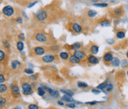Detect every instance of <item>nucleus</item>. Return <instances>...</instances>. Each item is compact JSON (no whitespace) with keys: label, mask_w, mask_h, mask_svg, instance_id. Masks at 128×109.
Segmentation results:
<instances>
[{"label":"nucleus","mask_w":128,"mask_h":109,"mask_svg":"<svg viewBox=\"0 0 128 109\" xmlns=\"http://www.w3.org/2000/svg\"><path fill=\"white\" fill-rule=\"evenodd\" d=\"M22 88L23 93L25 95H31L33 92L31 85L28 82H23L22 85Z\"/></svg>","instance_id":"1"},{"label":"nucleus","mask_w":128,"mask_h":109,"mask_svg":"<svg viewBox=\"0 0 128 109\" xmlns=\"http://www.w3.org/2000/svg\"><path fill=\"white\" fill-rule=\"evenodd\" d=\"M112 15H113V17H123V16L124 15V8L120 6V7H117V8H114L112 10Z\"/></svg>","instance_id":"2"},{"label":"nucleus","mask_w":128,"mask_h":109,"mask_svg":"<svg viewBox=\"0 0 128 109\" xmlns=\"http://www.w3.org/2000/svg\"><path fill=\"white\" fill-rule=\"evenodd\" d=\"M47 17H48L47 12L45 10H39L36 14V18L39 21H44L47 19Z\"/></svg>","instance_id":"3"},{"label":"nucleus","mask_w":128,"mask_h":109,"mask_svg":"<svg viewBox=\"0 0 128 109\" xmlns=\"http://www.w3.org/2000/svg\"><path fill=\"white\" fill-rule=\"evenodd\" d=\"M2 13L5 16L9 17H11V16L14 13V9L10 5H6L3 8Z\"/></svg>","instance_id":"4"},{"label":"nucleus","mask_w":128,"mask_h":109,"mask_svg":"<svg viewBox=\"0 0 128 109\" xmlns=\"http://www.w3.org/2000/svg\"><path fill=\"white\" fill-rule=\"evenodd\" d=\"M36 39L40 42H47L48 40V38H47V35L42 34V33H38L36 35Z\"/></svg>","instance_id":"5"},{"label":"nucleus","mask_w":128,"mask_h":109,"mask_svg":"<svg viewBox=\"0 0 128 109\" xmlns=\"http://www.w3.org/2000/svg\"><path fill=\"white\" fill-rule=\"evenodd\" d=\"M112 59H113V56H112V54L110 52L106 53L104 55V57H103V60L106 64H108V63H110V62H111Z\"/></svg>","instance_id":"6"},{"label":"nucleus","mask_w":128,"mask_h":109,"mask_svg":"<svg viewBox=\"0 0 128 109\" xmlns=\"http://www.w3.org/2000/svg\"><path fill=\"white\" fill-rule=\"evenodd\" d=\"M33 52L34 54L37 55V56H41L42 54H44L45 51L43 48H41V47H36L33 49Z\"/></svg>","instance_id":"7"},{"label":"nucleus","mask_w":128,"mask_h":109,"mask_svg":"<svg viewBox=\"0 0 128 109\" xmlns=\"http://www.w3.org/2000/svg\"><path fill=\"white\" fill-rule=\"evenodd\" d=\"M55 59V56L50 54L48 55H45V56H43L41 58V60L44 62H47V63H50V62H52L53 60Z\"/></svg>","instance_id":"8"},{"label":"nucleus","mask_w":128,"mask_h":109,"mask_svg":"<svg viewBox=\"0 0 128 109\" xmlns=\"http://www.w3.org/2000/svg\"><path fill=\"white\" fill-rule=\"evenodd\" d=\"M74 55L78 58L80 60H82L84 59L85 57V54L84 53V51H79V50H76L74 53Z\"/></svg>","instance_id":"9"},{"label":"nucleus","mask_w":128,"mask_h":109,"mask_svg":"<svg viewBox=\"0 0 128 109\" xmlns=\"http://www.w3.org/2000/svg\"><path fill=\"white\" fill-rule=\"evenodd\" d=\"M72 29L73 30L74 32L76 33V34L80 33L81 31L82 30V27H81V26L77 24V23H73V24L72 25Z\"/></svg>","instance_id":"10"},{"label":"nucleus","mask_w":128,"mask_h":109,"mask_svg":"<svg viewBox=\"0 0 128 109\" xmlns=\"http://www.w3.org/2000/svg\"><path fill=\"white\" fill-rule=\"evenodd\" d=\"M88 62H89L90 64L92 65H95V64H98V59L93 56H90L88 59Z\"/></svg>","instance_id":"11"},{"label":"nucleus","mask_w":128,"mask_h":109,"mask_svg":"<svg viewBox=\"0 0 128 109\" xmlns=\"http://www.w3.org/2000/svg\"><path fill=\"white\" fill-rule=\"evenodd\" d=\"M11 93H13V95H15V96L19 95L20 92H19V87L16 86V85L12 86V88H11Z\"/></svg>","instance_id":"12"},{"label":"nucleus","mask_w":128,"mask_h":109,"mask_svg":"<svg viewBox=\"0 0 128 109\" xmlns=\"http://www.w3.org/2000/svg\"><path fill=\"white\" fill-rule=\"evenodd\" d=\"M48 91L49 93L50 94V96H52L53 97H54V98H58L59 97V93L58 91H54L53 89H50V88H48Z\"/></svg>","instance_id":"13"},{"label":"nucleus","mask_w":128,"mask_h":109,"mask_svg":"<svg viewBox=\"0 0 128 109\" xmlns=\"http://www.w3.org/2000/svg\"><path fill=\"white\" fill-rule=\"evenodd\" d=\"M70 62H71V63H73V64H79V63H80L81 60L79 59H78L74 55V56H71L70 57Z\"/></svg>","instance_id":"14"},{"label":"nucleus","mask_w":128,"mask_h":109,"mask_svg":"<svg viewBox=\"0 0 128 109\" xmlns=\"http://www.w3.org/2000/svg\"><path fill=\"white\" fill-rule=\"evenodd\" d=\"M99 25L103 27H107L110 25V21L107 19H102L101 21H99Z\"/></svg>","instance_id":"15"},{"label":"nucleus","mask_w":128,"mask_h":109,"mask_svg":"<svg viewBox=\"0 0 128 109\" xmlns=\"http://www.w3.org/2000/svg\"><path fill=\"white\" fill-rule=\"evenodd\" d=\"M111 65H112V66H114V67L119 66V65H120V61H119V59L117 57L113 58L112 60L111 61Z\"/></svg>","instance_id":"16"},{"label":"nucleus","mask_w":128,"mask_h":109,"mask_svg":"<svg viewBox=\"0 0 128 109\" xmlns=\"http://www.w3.org/2000/svg\"><path fill=\"white\" fill-rule=\"evenodd\" d=\"M90 52L93 54H96L98 52V46L93 45L90 47Z\"/></svg>","instance_id":"17"},{"label":"nucleus","mask_w":128,"mask_h":109,"mask_svg":"<svg viewBox=\"0 0 128 109\" xmlns=\"http://www.w3.org/2000/svg\"><path fill=\"white\" fill-rule=\"evenodd\" d=\"M62 100L66 101V102H73V99L71 97V96H69L67 94H65L64 96H63L62 97Z\"/></svg>","instance_id":"18"},{"label":"nucleus","mask_w":128,"mask_h":109,"mask_svg":"<svg viewBox=\"0 0 128 109\" xmlns=\"http://www.w3.org/2000/svg\"><path fill=\"white\" fill-rule=\"evenodd\" d=\"M70 48L73 50H78L81 48V44L79 42H76L74 44H73L72 45H70Z\"/></svg>","instance_id":"19"},{"label":"nucleus","mask_w":128,"mask_h":109,"mask_svg":"<svg viewBox=\"0 0 128 109\" xmlns=\"http://www.w3.org/2000/svg\"><path fill=\"white\" fill-rule=\"evenodd\" d=\"M116 36H117L118 39H124L125 37V33L124 32V31H121V30L118 31V32L116 33Z\"/></svg>","instance_id":"20"},{"label":"nucleus","mask_w":128,"mask_h":109,"mask_svg":"<svg viewBox=\"0 0 128 109\" xmlns=\"http://www.w3.org/2000/svg\"><path fill=\"white\" fill-rule=\"evenodd\" d=\"M88 17H90V18H93V17H95L97 15V12H96V10H90L88 11Z\"/></svg>","instance_id":"21"},{"label":"nucleus","mask_w":128,"mask_h":109,"mask_svg":"<svg viewBox=\"0 0 128 109\" xmlns=\"http://www.w3.org/2000/svg\"><path fill=\"white\" fill-rule=\"evenodd\" d=\"M37 92H38V94L39 95V96H41V97H42V96H44L45 94V90L42 88H38V89H37Z\"/></svg>","instance_id":"22"},{"label":"nucleus","mask_w":128,"mask_h":109,"mask_svg":"<svg viewBox=\"0 0 128 109\" xmlns=\"http://www.w3.org/2000/svg\"><path fill=\"white\" fill-rule=\"evenodd\" d=\"M16 47H17V49H18L19 51H22L23 50V48H24V44H23V42H22V41L18 42Z\"/></svg>","instance_id":"23"},{"label":"nucleus","mask_w":128,"mask_h":109,"mask_svg":"<svg viewBox=\"0 0 128 109\" xmlns=\"http://www.w3.org/2000/svg\"><path fill=\"white\" fill-rule=\"evenodd\" d=\"M60 57H61L62 59L66 60V59H68V57H69V54H68L67 52H62V53L60 54Z\"/></svg>","instance_id":"24"},{"label":"nucleus","mask_w":128,"mask_h":109,"mask_svg":"<svg viewBox=\"0 0 128 109\" xmlns=\"http://www.w3.org/2000/svg\"><path fill=\"white\" fill-rule=\"evenodd\" d=\"M93 5L96 7H99V8H106L108 6L107 3H94Z\"/></svg>","instance_id":"25"},{"label":"nucleus","mask_w":128,"mask_h":109,"mask_svg":"<svg viewBox=\"0 0 128 109\" xmlns=\"http://www.w3.org/2000/svg\"><path fill=\"white\" fill-rule=\"evenodd\" d=\"M107 85V82L102 83V84H100L99 85H98V86H97V89H99V90H104V89H105V88H106Z\"/></svg>","instance_id":"26"},{"label":"nucleus","mask_w":128,"mask_h":109,"mask_svg":"<svg viewBox=\"0 0 128 109\" xmlns=\"http://www.w3.org/2000/svg\"><path fill=\"white\" fill-rule=\"evenodd\" d=\"M6 91H7V86L3 83L1 84V85H0V91H1V93H4Z\"/></svg>","instance_id":"27"},{"label":"nucleus","mask_w":128,"mask_h":109,"mask_svg":"<svg viewBox=\"0 0 128 109\" xmlns=\"http://www.w3.org/2000/svg\"><path fill=\"white\" fill-rule=\"evenodd\" d=\"M18 65H20V63L18 61L16 60V61H13L12 62V68H13V69H16Z\"/></svg>","instance_id":"28"},{"label":"nucleus","mask_w":128,"mask_h":109,"mask_svg":"<svg viewBox=\"0 0 128 109\" xmlns=\"http://www.w3.org/2000/svg\"><path fill=\"white\" fill-rule=\"evenodd\" d=\"M62 92L64 93H65V94H67V95H69V96H71V97L73 95V93L71 91H70V90H62Z\"/></svg>","instance_id":"29"},{"label":"nucleus","mask_w":128,"mask_h":109,"mask_svg":"<svg viewBox=\"0 0 128 109\" xmlns=\"http://www.w3.org/2000/svg\"><path fill=\"white\" fill-rule=\"evenodd\" d=\"M78 86L81 88H87L88 87V85L86 83H84V82H79L78 83Z\"/></svg>","instance_id":"30"},{"label":"nucleus","mask_w":128,"mask_h":109,"mask_svg":"<svg viewBox=\"0 0 128 109\" xmlns=\"http://www.w3.org/2000/svg\"><path fill=\"white\" fill-rule=\"evenodd\" d=\"M5 53H4V51H2V50H1L0 51V61L1 62H2L3 60H4V59H5Z\"/></svg>","instance_id":"31"},{"label":"nucleus","mask_w":128,"mask_h":109,"mask_svg":"<svg viewBox=\"0 0 128 109\" xmlns=\"http://www.w3.org/2000/svg\"><path fill=\"white\" fill-rule=\"evenodd\" d=\"M112 88H113V86H112V84H107L105 89H106L107 91H111L112 90Z\"/></svg>","instance_id":"32"},{"label":"nucleus","mask_w":128,"mask_h":109,"mask_svg":"<svg viewBox=\"0 0 128 109\" xmlns=\"http://www.w3.org/2000/svg\"><path fill=\"white\" fill-rule=\"evenodd\" d=\"M5 102H6L5 99L1 97V99H0V105H1V107H3L5 105Z\"/></svg>","instance_id":"33"},{"label":"nucleus","mask_w":128,"mask_h":109,"mask_svg":"<svg viewBox=\"0 0 128 109\" xmlns=\"http://www.w3.org/2000/svg\"><path fill=\"white\" fill-rule=\"evenodd\" d=\"M28 108L29 109H38L39 108V106L36 105H34V104H31L28 106Z\"/></svg>","instance_id":"34"},{"label":"nucleus","mask_w":128,"mask_h":109,"mask_svg":"<svg viewBox=\"0 0 128 109\" xmlns=\"http://www.w3.org/2000/svg\"><path fill=\"white\" fill-rule=\"evenodd\" d=\"M24 72H25L26 73H28V74H32V73H33V71L32 69H30V68L25 69V70H24Z\"/></svg>","instance_id":"35"},{"label":"nucleus","mask_w":128,"mask_h":109,"mask_svg":"<svg viewBox=\"0 0 128 109\" xmlns=\"http://www.w3.org/2000/svg\"><path fill=\"white\" fill-rule=\"evenodd\" d=\"M0 82H1V84L5 82V77H4V76L2 74L0 75Z\"/></svg>","instance_id":"36"},{"label":"nucleus","mask_w":128,"mask_h":109,"mask_svg":"<svg viewBox=\"0 0 128 109\" xmlns=\"http://www.w3.org/2000/svg\"><path fill=\"white\" fill-rule=\"evenodd\" d=\"M92 92H93V93H96V94H98V93H100V91H99L98 89H97V90H95V89H93V90H92Z\"/></svg>","instance_id":"37"},{"label":"nucleus","mask_w":128,"mask_h":109,"mask_svg":"<svg viewBox=\"0 0 128 109\" xmlns=\"http://www.w3.org/2000/svg\"><path fill=\"white\" fill-rule=\"evenodd\" d=\"M16 21L18 22V23H22V19L21 17H18L16 19Z\"/></svg>","instance_id":"38"},{"label":"nucleus","mask_w":128,"mask_h":109,"mask_svg":"<svg viewBox=\"0 0 128 109\" xmlns=\"http://www.w3.org/2000/svg\"><path fill=\"white\" fill-rule=\"evenodd\" d=\"M67 106L69 108H75V105L74 104H69V105H67Z\"/></svg>","instance_id":"39"},{"label":"nucleus","mask_w":128,"mask_h":109,"mask_svg":"<svg viewBox=\"0 0 128 109\" xmlns=\"http://www.w3.org/2000/svg\"><path fill=\"white\" fill-rule=\"evenodd\" d=\"M36 3H37V2H33V4H31L30 5H28V7H27V8H31L32 6H33V5H36Z\"/></svg>","instance_id":"40"},{"label":"nucleus","mask_w":128,"mask_h":109,"mask_svg":"<svg viewBox=\"0 0 128 109\" xmlns=\"http://www.w3.org/2000/svg\"><path fill=\"white\" fill-rule=\"evenodd\" d=\"M58 104H59V105H64V103H63L62 102H60V101H59V102H58Z\"/></svg>","instance_id":"41"},{"label":"nucleus","mask_w":128,"mask_h":109,"mask_svg":"<svg viewBox=\"0 0 128 109\" xmlns=\"http://www.w3.org/2000/svg\"><path fill=\"white\" fill-rule=\"evenodd\" d=\"M22 14H23V15H24V17H25V18H26V19H27V16H26V15H25V13H24V12H23V13H22Z\"/></svg>","instance_id":"42"},{"label":"nucleus","mask_w":128,"mask_h":109,"mask_svg":"<svg viewBox=\"0 0 128 109\" xmlns=\"http://www.w3.org/2000/svg\"><path fill=\"white\" fill-rule=\"evenodd\" d=\"M126 55H127V59H128V51L127 52V54H126Z\"/></svg>","instance_id":"43"},{"label":"nucleus","mask_w":128,"mask_h":109,"mask_svg":"<svg viewBox=\"0 0 128 109\" xmlns=\"http://www.w3.org/2000/svg\"><path fill=\"white\" fill-rule=\"evenodd\" d=\"M127 75H128V71H127Z\"/></svg>","instance_id":"44"}]
</instances>
